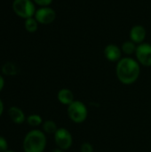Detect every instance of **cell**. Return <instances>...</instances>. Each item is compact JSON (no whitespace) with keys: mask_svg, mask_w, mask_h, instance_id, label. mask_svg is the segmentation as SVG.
Instances as JSON below:
<instances>
[{"mask_svg":"<svg viewBox=\"0 0 151 152\" xmlns=\"http://www.w3.org/2000/svg\"><path fill=\"white\" fill-rule=\"evenodd\" d=\"M53 135H54V142L57 148L63 151H68L69 149L71 148L73 144V136L67 128L64 127L58 128V130Z\"/></svg>","mask_w":151,"mask_h":152,"instance_id":"5","label":"cell"},{"mask_svg":"<svg viewBox=\"0 0 151 152\" xmlns=\"http://www.w3.org/2000/svg\"><path fill=\"white\" fill-rule=\"evenodd\" d=\"M146 36H147L146 28L142 25H139V24L133 26L129 32L130 40L134 42L136 45H140L143 43L146 38Z\"/></svg>","mask_w":151,"mask_h":152,"instance_id":"9","label":"cell"},{"mask_svg":"<svg viewBox=\"0 0 151 152\" xmlns=\"http://www.w3.org/2000/svg\"><path fill=\"white\" fill-rule=\"evenodd\" d=\"M4 86V79L3 76L0 75V92L3 90Z\"/></svg>","mask_w":151,"mask_h":152,"instance_id":"20","label":"cell"},{"mask_svg":"<svg viewBox=\"0 0 151 152\" xmlns=\"http://www.w3.org/2000/svg\"><path fill=\"white\" fill-rule=\"evenodd\" d=\"M47 140L45 134L38 129L29 131L24 137L22 148L24 152H44Z\"/></svg>","mask_w":151,"mask_h":152,"instance_id":"2","label":"cell"},{"mask_svg":"<svg viewBox=\"0 0 151 152\" xmlns=\"http://www.w3.org/2000/svg\"><path fill=\"white\" fill-rule=\"evenodd\" d=\"M116 74L120 83L125 86L133 85L140 77L141 65L137 60L129 56L123 57L118 62H117Z\"/></svg>","mask_w":151,"mask_h":152,"instance_id":"1","label":"cell"},{"mask_svg":"<svg viewBox=\"0 0 151 152\" xmlns=\"http://www.w3.org/2000/svg\"><path fill=\"white\" fill-rule=\"evenodd\" d=\"M53 152H65V151H63V150H61V149L57 148V149L53 150Z\"/></svg>","mask_w":151,"mask_h":152,"instance_id":"22","label":"cell"},{"mask_svg":"<svg viewBox=\"0 0 151 152\" xmlns=\"http://www.w3.org/2000/svg\"><path fill=\"white\" fill-rule=\"evenodd\" d=\"M137 45L134 42H133L132 40H126L125 41L122 45H121V50L122 53H124L126 55H132L133 53H135Z\"/></svg>","mask_w":151,"mask_h":152,"instance_id":"12","label":"cell"},{"mask_svg":"<svg viewBox=\"0 0 151 152\" xmlns=\"http://www.w3.org/2000/svg\"><path fill=\"white\" fill-rule=\"evenodd\" d=\"M8 151V142L6 139L0 135V152H5Z\"/></svg>","mask_w":151,"mask_h":152,"instance_id":"18","label":"cell"},{"mask_svg":"<svg viewBox=\"0 0 151 152\" xmlns=\"http://www.w3.org/2000/svg\"><path fill=\"white\" fill-rule=\"evenodd\" d=\"M34 18L40 24H50L55 20L56 12L54 11V9L49 6L40 7L36 11Z\"/></svg>","mask_w":151,"mask_h":152,"instance_id":"7","label":"cell"},{"mask_svg":"<svg viewBox=\"0 0 151 152\" xmlns=\"http://www.w3.org/2000/svg\"><path fill=\"white\" fill-rule=\"evenodd\" d=\"M57 99L62 105L66 106H69L75 101L74 94L69 88H61V90H59L57 94Z\"/></svg>","mask_w":151,"mask_h":152,"instance_id":"10","label":"cell"},{"mask_svg":"<svg viewBox=\"0 0 151 152\" xmlns=\"http://www.w3.org/2000/svg\"><path fill=\"white\" fill-rule=\"evenodd\" d=\"M24 27H25V28H26V30L28 32L34 33L38 28V22L36 21V20L34 17H31V18H28V19L25 20Z\"/></svg>","mask_w":151,"mask_h":152,"instance_id":"14","label":"cell"},{"mask_svg":"<svg viewBox=\"0 0 151 152\" xmlns=\"http://www.w3.org/2000/svg\"><path fill=\"white\" fill-rule=\"evenodd\" d=\"M26 121L30 126H33V127L39 126L40 125L43 124V119H42L41 116L38 114H31V115L28 116L26 118Z\"/></svg>","mask_w":151,"mask_h":152,"instance_id":"15","label":"cell"},{"mask_svg":"<svg viewBox=\"0 0 151 152\" xmlns=\"http://www.w3.org/2000/svg\"><path fill=\"white\" fill-rule=\"evenodd\" d=\"M105 58L111 62H118L122 59V50L121 47L115 44H109L104 48Z\"/></svg>","mask_w":151,"mask_h":152,"instance_id":"8","label":"cell"},{"mask_svg":"<svg viewBox=\"0 0 151 152\" xmlns=\"http://www.w3.org/2000/svg\"><path fill=\"white\" fill-rule=\"evenodd\" d=\"M135 56L140 65L144 67L151 66V45L149 43H142L137 45Z\"/></svg>","mask_w":151,"mask_h":152,"instance_id":"6","label":"cell"},{"mask_svg":"<svg viewBox=\"0 0 151 152\" xmlns=\"http://www.w3.org/2000/svg\"><path fill=\"white\" fill-rule=\"evenodd\" d=\"M67 114L69 118L76 123L82 124L84 123L88 116V110L86 105L81 101H74L71 104L68 106Z\"/></svg>","mask_w":151,"mask_h":152,"instance_id":"3","label":"cell"},{"mask_svg":"<svg viewBox=\"0 0 151 152\" xmlns=\"http://www.w3.org/2000/svg\"><path fill=\"white\" fill-rule=\"evenodd\" d=\"M42 127H43V132L44 134H54L58 130V126L56 123L53 120H46L43 122Z\"/></svg>","mask_w":151,"mask_h":152,"instance_id":"13","label":"cell"},{"mask_svg":"<svg viewBox=\"0 0 151 152\" xmlns=\"http://www.w3.org/2000/svg\"><path fill=\"white\" fill-rule=\"evenodd\" d=\"M3 112H4V103H3L2 100L0 99V117L2 116Z\"/></svg>","mask_w":151,"mask_h":152,"instance_id":"21","label":"cell"},{"mask_svg":"<svg viewBox=\"0 0 151 152\" xmlns=\"http://www.w3.org/2000/svg\"><path fill=\"white\" fill-rule=\"evenodd\" d=\"M5 152H15V151H9V150H8V151H6Z\"/></svg>","mask_w":151,"mask_h":152,"instance_id":"23","label":"cell"},{"mask_svg":"<svg viewBox=\"0 0 151 152\" xmlns=\"http://www.w3.org/2000/svg\"><path fill=\"white\" fill-rule=\"evenodd\" d=\"M2 72L6 76H14L17 73V68L13 63L6 62L2 67Z\"/></svg>","mask_w":151,"mask_h":152,"instance_id":"16","label":"cell"},{"mask_svg":"<svg viewBox=\"0 0 151 152\" xmlns=\"http://www.w3.org/2000/svg\"><path fill=\"white\" fill-rule=\"evenodd\" d=\"M12 10L16 15L25 20L34 17L36 11L33 0H13Z\"/></svg>","mask_w":151,"mask_h":152,"instance_id":"4","label":"cell"},{"mask_svg":"<svg viewBox=\"0 0 151 152\" xmlns=\"http://www.w3.org/2000/svg\"><path fill=\"white\" fill-rule=\"evenodd\" d=\"M8 115L11 120L14 124H17V125H20L24 123L26 120V117L22 110L16 106H12L8 110Z\"/></svg>","mask_w":151,"mask_h":152,"instance_id":"11","label":"cell"},{"mask_svg":"<svg viewBox=\"0 0 151 152\" xmlns=\"http://www.w3.org/2000/svg\"><path fill=\"white\" fill-rule=\"evenodd\" d=\"M53 0H33V2L35 4H36L37 5L44 7V6H49Z\"/></svg>","mask_w":151,"mask_h":152,"instance_id":"19","label":"cell"},{"mask_svg":"<svg viewBox=\"0 0 151 152\" xmlns=\"http://www.w3.org/2000/svg\"><path fill=\"white\" fill-rule=\"evenodd\" d=\"M80 152H93V147L90 142H84L80 146Z\"/></svg>","mask_w":151,"mask_h":152,"instance_id":"17","label":"cell"}]
</instances>
